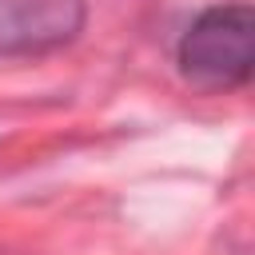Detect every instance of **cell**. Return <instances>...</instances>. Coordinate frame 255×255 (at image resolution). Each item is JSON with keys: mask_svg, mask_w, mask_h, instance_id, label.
Returning a JSON list of instances; mask_svg holds the SVG:
<instances>
[{"mask_svg": "<svg viewBox=\"0 0 255 255\" xmlns=\"http://www.w3.org/2000/svg\"><path fill=\"white\" fill-rule=\"evenodd\" d=\"M183 80L199 88H243L255 68V12L247 0L203 8L175 44Z\"/></svg>", "mask_w": 255, "mask_h": 255, "instance_id": "6da1fadb", "label": "cell"}, {"mask_svg": "<svg viewBox=\"0 0 255 255\" xmlns=\"http://www.w3.org/2000/svg\"><path fill=\"white\" fill-rule=\"evenodd\" d=\"M88 0H0V56H40L72 44Z\"/></svg>", "mask_w": 255, "mask_h": 255, "instance_id": "7a4b0ae2", "label": "cell"}]
</instances>
